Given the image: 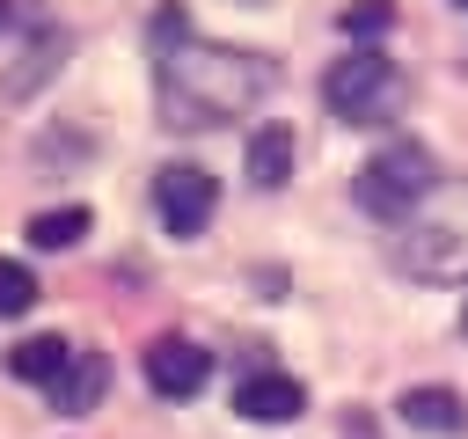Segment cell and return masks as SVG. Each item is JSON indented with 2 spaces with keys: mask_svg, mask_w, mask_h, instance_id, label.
<instances>
[{
  "mask_svg": "<svg viewBox=\"0 0 468 439\" xmlns=\"http://www.w3.org/2000/svg\"><path fill=\"white\" fill-rule=\"evenodd\" d=\"M358 205L373 212V220H410L431 190H439V168H431V154L417 146V139H388L380 154H366V168H358Z\"/></svg>",
  "mask_w": 468,
  "mask_h": 439,
  "instance_id": "obj_3",
  "label": "cell"
},
{
  "mask_svg": "<svg viewBox=\"0 0 468 439\" xmlns=\"http://www.w3.org/2000/svg\"><path fill=\"white\" fill-rule=\"evenodd\" d=\"M102 380H110L102 351H73V366H66V373L51 380V410H58V417H80V410H95Z\"/></svg>",
  "mask_w": 468,
  "mask_h": 439,
  "instance_id": "obj_9",
  "label": "cell"
},
{
  "mask_svg": "<svg viewBox=\"0 0 468 439\" xmlns=\"http://www.w3.org/2000/svg\"><path fill=\"white\" fill-rule=\"evenodd\" d=\"M154 95H161L168 124L205 132L271 95V59H256L241 44H205V37H190L183 15H161L154 22Z\"/></svg>",
  "mask_w": 468,
  "mask_h": 439,
  "instance_id": "obj_1",
  "label": "cell"
},
{
  "mask_svg": "<svg viewBox=\"0 0 468 439\" xmlns=\"http://www.w3.org/2000/svg\"><path fill=\"white\" fill-rule=\"evenodd\" d=\"M395 271L424 278V285H453L468 278V176H446L395 234Z\"/></svg>",
  "mask_w": 468,
  "mask_h": 439,
  "instance_id": "obj_2",
  "label": "cell"
},
{
  "mask_svg": "<svg viewBox=\"0 0 468 439\" xmlns=\"http://www.w3.org/2000/svg\"><path fill=\"white\" fill-rule=\"evenodd\" d=\"M58 59H66V37H58V29H37V37H29V51H22V66L7 73V95H29V88H44V80L58 73Z\"/></svg>",
  "mask_w": 468,
  "mask_h": 439,
  "instance_id": "obj_12",
  "label": "cell"
},
{
  "mask_svg": "<svg viewBox=\"0 0 468 439\" xmlns=\"http://www.w3.org/2000/svg\"><path fill=\"white\" fill-rule=\"evenodd\" d=\"M395 95H402V73H395V59H388L380 44H358V51H344V59L322 73V102H329L344 124H373V117H388Z\"/></svg>",
  "mask_w": 468,
  "mask_h": 439,
  "instance_id": "obj_4",
  "label": "cell"
},
{
  "mask_svg": "<svg viewBox=\"0 0 468 439\" xmlns=\"http://www.w3.org/2000/svg\"><path fill=\"white\" fill-rule=\"evenodd\" d=\"M205 373H212V351H197L190 337H154L146 344V388L154 395H197L205 388Z\"/></svg>",
  "mask_w": 468,
  "mask_h": 439,
  "instance_id": "obj_6",
  "label": "cell"
},
{
  "mask_svg": "<svg viewBox=\"0 0 468 439\" xmlns=\"http://www.w3.org/2000/svg\"><path fill=\"white\" fill-rule=\"evenodd\" d=\"M88 234V205H51L29 220V249H73Z\"/></svg>",
  "mask_w": 468,
  "mask_h": 439,
  "instance_id": "obj_13",
  "label": "cell"
},
{
  "mask_svg": "<svg viewBox=\"0 0 468 439\" xmlns=\"http://www.w3.org/2000/svg\"><path fill=\"white\" fill-rule=\"evenodd\" d=\"M7 366H15V380H37V388H51V380L73 366V344H66V337H22V344L7 351Z\"/></svg>",
  "mask_w": 468,
  "mask_h": 439,
  "instance_id": "obj_11",
  "label": "cell"
},
{
  "mask_svg": "<svg viewBox=\"0 0 468 439\" xmlns=\"http://www.w3.org/2000/svg\"><path fill=\"white\" fill-rule=\"evenodd\" d=\"M234 410H241L249 424H292V417L307 410V388H300L292 373H249V380L234 388Z\"/></svg>",
  "mask_w": 468,
  "mask_h": 439,
  "instance_id": "obj_7",
  "label": "cell"
},
{
  "mask_svg": "<svg viewBox=\"0 0 468 439\" xmlns=\"http://www.w3.org/2000/svg\"><path fill=\"white\" fill-rule=\"evenodd\" d=\"M29 307H37V271L15 263V256H0V322H15Z\"/></svg>",
  "mask_w": 468,
  "mask_h": 439,
  "instance_id": "obj_14",
  "label": "cell"
},
{
  "mask_svg": "<svg viewBox=\"0 0 468 439\" xmlns=\"http://www.w3.org/2000/svg\"><path fill=\"white\" fill-rule=\"evenodd\" d=\"M453 7H468V0H453Z\"/></svg>",
  "mask_w": 468,
  "mask_h": 439,
  "instance_id": "obj_18",
  "label": "cell"
},
{
  "mask_svg": "<svg viewBox=\"0 0 468 439\" xmlns=\"http://www.w3.org/2000/svg\"><path fill=\"white\" fill-rule=\"evenodd\" d=\"M285 176H292V132H285V124L249 132V183H256V190H278Z\"/></svg>",
  "mask_w": 468,
  "mask_h": 439,
  "instance_id": "obj_10",
  "label": "cell"
},
{
  "mask_svg": "<svg viewBox=\"0 0 468 439\" xmlns=\"http://www.w3.org/2000/svg\"><path fill=\"white\" fill-rule=\"evenodd\" d=\"M7 22H15V0H0V29H7Z\"/></svg>",
  "mask_w": 468,
  "mask_h": 439,
  "instance_id": "obj_16",
  "label": "cell"
},
{
  "mask_svg": "<svg viewBox=\"0 0 468 439\" xmlns=\"http://www.w3.org/2000/svg\"><path fill=\"white\" fill-rule=\"evenodd\" d=\"M212 205H219V183H212V176H205L197 161H168V168L154 176V212H161V227H168L176 241L205 234Z\"/></svg>",
  "mask_w": 468,
  "mask_h": 439,
  "instance_id": "obj_5",
  "label": "cell"
},
{
  "mask_svg": "<svg viewBox=\"0 0 468 439\" xmlns=\"http://www.w3.org/2000/svg\"><path fill=\"white\" fill-rule=\"evenodd\" d=\"M380 29H395V0H358V7H344V37H351V44H366V37H380Z\"/></svg>",
  "mask_w": 468,
  "mask_h": 439,
  "instance_id": "obj_15",
  "label": "cell"
},
{
  "mask_svg": "<svg viewBox=\"0 0 468 439\" xmlns=\"http://www.w3.org/2000/svg\"><path fill=\"white\" fill-rule=\"evenodd\" d=\"M461 337H468V307H461Z\"/></svg>",
  "mask_w": 468,
  "mask_h": 439,
  "instance_id": "obj_17",
  "label": "cell"
},
{
  "mask_svg": "<svg viewBox=\"0 0 468 439\" xmlns=\"http://www.w3.org/2000/svg\"><path fill=\"white\" fill-rule=\"evenodd\" d=\"M402 424L410 432H431V439H453L461 424H468V410H461V395L453 388H439V380H424V388H402Z\"/></svg>",
  "mask_w": 468,
  "mask_h": 439,
  "instance_id": "obj_8",
  "label": "cell"
}]
</instances>
